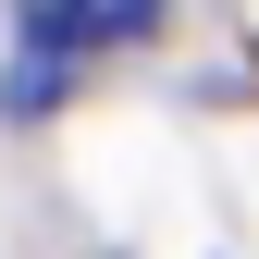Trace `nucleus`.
<instances>
[{
	"instance_id": "obj_1",
	"label": "nucleus",
	"mask_w": 259,
	"mask_h": 259,
	"mask_svg": "<svg viewBox=\"0 0 259 259\" xmlns=\"http://www.w3.org/2000/svg\"><path fill=\"white\" fill-rule=\"evenodd\" d=\"M37 13H50L74 50H99V37H148V13H160V0H37Z\"/></svg>"
}]
</instances>
